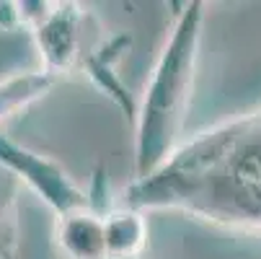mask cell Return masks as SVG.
Masks as SVG:
<instances>
[{
	"label": "cell",
	"mask_w": 261,
	"mask_h": 259,
	"mask_svg": "<svg viewBox=\"0 0 261 259\" xmlns=\"http://www.w3.org/2000/svg\"><path fill=\"white\" fill-rule=\"evenodd\" d=\"M127 207L261 233V109L184 140L155 174L129 184Z\"/></svg>",
	"instance_id": "6da1fadb"
},
{
	"label": "cell",
	"mask_w": 261,
	"mask_h": 259,
	"mask_svg": "<svg viewBox=\"0 0 261 259\" xmlns=\"http://www.w3.org/2000/svg\"><path fill=\"white\" fill-rule=\"evenodd\" d=\"M0 256L16 259V179L0 169Z\"/></svg>",
	"instance_id": "277c9868"
},
{
	"label": "cell",
	"mask_w": 261,
	"mask_h": 259,
	"mask_svg": "<svg viewBox=\"0 0 261 259\" xmlns=\"http://www.w3.org/2000/svg\"><path fill=\"white\" fill-rule=\"evenodd\" d=\"M204 6L192 3L178 16L166 39V47L153 67L145 88V101L137 112L135 132V179L155 174L178 148L184 117L189 109V93L194 81L197 47L202 36Z\"/></svg>",
	"instance_id": "7a4b0ae2"
},
{
	"label": "cell",
	"mask_w": 261,
	"mask_h": 259,
	"mask_svg": "<svg viewBox=\"0 0 261 259\" xmlns=\"http://www.w3.org/2000/svg\"><path fill=\"white\" fill-rule=\"evenodd\" d=\"M78 21H81V13H75L72 6H67V11H60L42 29V47H44L52 67H65L72 57H75Z\"/></svg>",
	"instance_id": "3957f363"
}]
</instances>
